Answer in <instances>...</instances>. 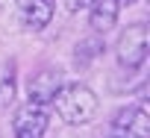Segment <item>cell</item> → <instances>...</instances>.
<instances>
[{
  "mask_svg": "<svg viewBox=\"0 0 150 138\" xmlns=\"http://www.w3.org/2000/svg\"><path fill=\"white\" fill-rule=\"evenodd\" d=\"M53 106H56V115L68 123V126H83V123H91L100 103H97V94L83 85V82H62V88L56 91L53 97Z\"/></svg>",
  "mask_w": 150,
  "mask_h": 138,
  "instance_id": "6da1fadb",
  "label": "cell"
},
{
  "mask_svg": "<svg viewBox=\"0 0 150 138\" xmlns=\"http://www.w3.org/2000/svg\"><path fill=\"white\" fill-rule=\"evenodd\" d=\"M147 44H150V32L144 24H129L121 35H118V62L121 68H127V71H135V68L144 65L147 59Z\"/></svg>",
  "mask_w": 150,
  "mask_h": 138,
  "instance_id": "7a4b0ae2",
  "label": "cell"
},
{
  "mask_svg": "<svg viewBox=\"0 0 150 138\" xmlns=\"http://www.w3.org/2000/svg\"><path fill=\"white\" fill-rule=\"evenodd\" d=\"M109 138H150V115L144 103L121 109L109 123Z\"/></svg>",
  "mask_w": 150,
  "mask_h": 138,
  "instance_id": "3957f363",
  "label": "cell"
},
{
  "mask_svg": "<svg viewBox=\"0 0 150 138\" xmlns=\"http://www.w3.org/2000/svg\"><path fill=\"white\" fill-rule=\"evenodd\" d=\"M47 123H50L47 106H38V103L27 100L12 118V132H15V138H41Z\"/></svg>",
  "mask_w": 150,
  "mask_h": 138,
  "instance_id": "277c9868",
  "label": "cell"
},
{
  "mask_svg": "<svg viewBox=\"0 0 150 138\" xmlns=\"http://www.w3.org/2000/svg\"><path fill=\"white\" fill-rule=\"evenodd\" d=\"M59 88H62V71L59 68H41L27 82V97H30V103L50 106Z\"/></svg>",
  "mask_w": 150,
  "mask_h": 138,
  "instance_id": "5b68a950",
  "label": "cell"
},
{
  "mask_svg": "<svg viewBox=\"0 0 150 138\" xmlns=\"http://www.w3.org/2000/svg\"><path fill=\"white\" fill-rule=\"evenodd\" d=\"M15 6H18V18L27 30L38 32L50 24L53 18V6H50V0H15Z\"/></svg>",
  "mask_w": 150,
  "mask_h": 138,
  "instance_id": "8992f818",
  "label": "cell"
},
{
  "mask_svg": "<svg viewBox=\"0 0 150 138\" xmlns=\"http://www.w3.org/2000/svg\"><path fill=\"white\" fill-rule=\"evenodd\" d=\"M118 12H121L118 0H94V3L88 6V24H91V30L97 35H106V30L115 27Z\"/></svg>",
  "mask_w": 150,
  "mask_h": 138,
  "instance_id": "52a82bcc",
  "label": "cell"
},
{
  "mask_svg": "<svg viewBox=\"0 0 150 138\" xmlns=\"http://www.w3.org/2000/svg\"><path fill=\"white\" fill-rule=\"evenodd\" d=\"M18 91V65L15 59L0 62V109H9Z\"/></svg>",
  "mask_w": 150,
  "mask_h": 138,
  "instance_id": "ba28073f",
  "label": "cell"
},
{
  "mask_svg": "<svg viewBox=\"0 0 150 138\" xmlns=\"http://www.w3.org/2000/svg\"><path fill=\"white\" fill-rule=\"evenodd\" d=\"M74 53H77V56H74V62H77L80 68H86V65H91V62L103 53V38H100V35H94V38H83Z\"/></svg>",
  "mask_w": 150,
  "mask_h": 138,
  "instance_id": "9c48e42d",
  "label": "cell"
},
{
  "mask_svg": "<svg viewBox=\"0 0 150 138\" xmlns=\"http://www.w3.org/2000/svg\"><path fill=\"white\" fill-rule=\"evenodd\" d=\"M94 0H65V9L68 12H80V9H88Z\"/></svg>",
  "mask_w": 150,
  "mask_h": 138,
  "instance_id": "30bf717a",
  "label": "cell"
},
{
  "mask_svg": "<svg viewBox=\"0 0 150 138\" xmlns=\"http://www.w3.org/2000/svg\"><path fill=\"white\" fill-rule=\"evenodd\" d=\"M129 3H135V0H118V6H129Z\"/></svg>",
  "mask_w": 150,
  "mask_h": 138,
  "instance_id": "8fae6325",
  "label": "cell"
},
{
  "mask_svg": "<svg viewBox=\"0 0 150 138\" xmlns=\"http://www.w3.org/2000/svg\"><path fill=\"white\" fill-rule=\"evenodd\" d=\"M6 3H9V0H0V9H3V6H6Z\"/></svg>",
  "mask_w": 150,
  "mask_h": 138,
  "instance_id": "7c38bea8",
  "label": "cell"
}]
</instances>
